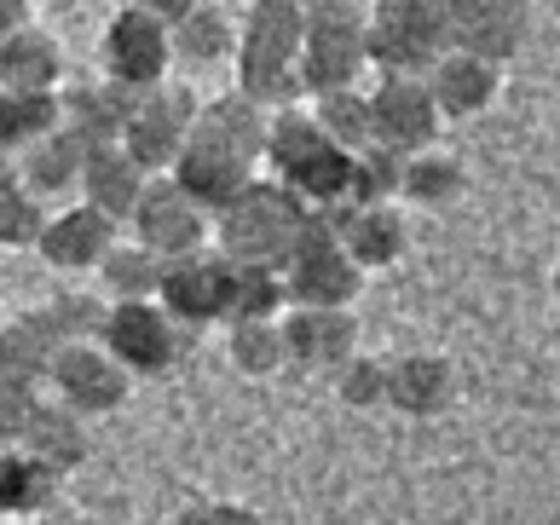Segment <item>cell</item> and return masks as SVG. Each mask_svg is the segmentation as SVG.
I'll return each mask as SVG.
<instances>
[{
  "label": "cell",
  "instance_id": "28",
  "mask_svg": "<svg viewBox=\"0 0 560 525\" xmlns=\"http://www.w3.org/2000/svg\"><path fill=\"white\" fill-rule=\"evenodd\" d=\"M162 266H168L162 255H151V248L133 243V237H121L110 255H105V266H98V283H105L110 306H116V301H156Z\"/></svg>",
  "mask_w": 560,
  "mask_h": 525
},
{
  "label": "cell",
  "instance_id": "38",
  "mask_svg": "<svg viewBox=\"0 0 560 525\" xmlns=\"http://www.w3.org/2000/svg\"><path fill=\"white\" fill-rule=\"evenodd\" d=\"M47 318H52V329L65 335V347H70V341H98V335H105L110 306L93 301V295H52L47 301Z\"/></svg>",
  "mask_w": 560,
  "mask_h": 525
},
{
  "label": "cell",
  "instance_id": "20",
  "mask_svg": "<svg viewBox=\"0 0 560 525\" xmlns=\"http://www.w3.org/2000/svg\"><path fill=\"white\" fill-rule=\"evenodd\" d=\"M65 352V335L52 329L47 306L40 312H24V318H12L0 329V382H18V387H35L52 375V359Z\"/></svg>",
  "mask_w": 560,
  "mask_h": 525
},
{
  "label": "cell",
  "instance_id": "17",
  "mask_svg": "<svg viewBox=\"0 0 560 525\" xmlns=\"http://www.w3.org/2000/svg\"><path fill=\"white\" fill-rule=\"evenodd\" d=\"M266 133H272V110H260L248 93H220L197 110V133L202 144H220L243 162H266Z\"/></svg>",
  "mask_w": 560,
  "mask_h": 525
},
{
  "label": "cell",
  "instance_id": "45",
  "mask_svg": "<svg viewBox=\"0 0 560 525\" xmlns=\"http://www.w3.org/2000/svg\"><path fill=\"white\" fill-rule=\"evenodd\" d=\"M555 347H560V324H555Z\"/></svg>",
  "mask_w": 560,
  "mask_h": 525
},
{
  "label": "cell",
  "instance_id": "21",
  "mask_svg": "<svg viewBox=\"0 0 560 525\" xmlns=\"http://www.w3.org/2000/svg\"><path fill=\"white\" fill-rule=\"evenodd\" d=\"M336 231H341V248L352 260H359V271H382L405 255V214L393 202H370V208H336Z\"/></svg>",
  "mask_w": 560,
  "mask_h": 525
},
{
  "label": "cell",
  "instance_id": "46",
  "mask_svg": "<svg viewBox=\"0 0 560 525\" xmlns=\"http://www.w3.org/2000/svg\"><path fill=\"white\" fill-rule=\"evenodd\" d=\"M306 7H313V0H306Z\"/></svg>",
  "mask_w": 560,
  "mask_h": 525
},
{
  "label": "cell",
  "instance_id": "30",
  "mask_svg": "<svg viewBox=\"0 0 560 525\" xmlns=\"http://www.w3.org/2000/svg\"><path fill=\"white\" fill-rule=\"evenodd\" d=\"M47 214H40V197L24 185L12 156H0V248H35Z\"/></svg>",
  "mask_w": 560,
  "mask_h": 525
},
{
  "label": "cell",
  "instance_id": "16",
  "mask_svg": "<svg viewBox=\"0 0 560 525\" xmlns=\"http://www.w3.org/2000/svg\"><path fill=\"white\" fill-rule=\"evenodd\" d=\"M151 179L156 174H144V162L128 156V144H98L88 156V167H81V202L98 208V214H110L116 225H128Z\"/></svg>",
  "mask_w": 560,
  "mask_h": 525
},
{
  "label": "cell",
  "instance_id": "13",
  "mask_svg": "<svg viewBox=\"0 0 560 525\" xmlns=\"http://www.w3.org/2000/svg\"><path fill=\"white\" fill-rule=\"evenodd\" d=\"M283 341H289V364L341 370L347 359H359V318H352V306H289Z\"/></svg>",
  "mask_w": 560,
  "mask_h": 525
},
{
  "label": "cell",
  "instance_id": "36",
  "mask_svg": "<svg viewBox=\"0 0 560 525\" xmlns=\"http://www.w3.org/2000/svg\"><path fill=\"white\" fill-rule=\"evenodd\" d=\"M370 65L364 47H301V88L313 98L359 88V70Z\"/></svg>",
  "mask_w": 560,
  "mask_h": 525
},
{
  "label": "cell",
  "instance_id": "22",
  "mask_svg": "<svg viewBox=\"0 0 560 525\" xmlns=\"http://www.w3.org/2000/svg\"><path fill=\"white\" fill-rule=\"evenodd\" d=\"M65 93V128L98 151V144H121V128H128L133 93L116 88V81H81V88H58Z\"/></svg>",
  "mask_w": 560,
  "mask_h": 525
},
{
  "label": "cell",
  "instance_id": "8",
  "mask_svg": "<svg viewBox=\"0 0 560 525\" xmlns=\"http://www.w3.org/2000/svg\"><path fill=\"white\" fill-rule=\"evenodd\" d=\"M47 387H52V398L65 410H75L81 422L88 416H110V410H121L128 405V393H133V375L121 370L110 352H105V341H70L65 352L52 359V375H47Z\"/></svg>",
  "mask_w": 560,
  "mask_h": 525
},
{
  "label": "cell",
  "instance_id": "23",
  "mask_svg": "<svg viewBox=\"0 0 560 525\" xmlns=\"http://www.w3.org/2000/svg\"><path fill=\"white\" fill-rule=\"evenodd\" d=\"M18 451H24L30 462H40L47 474L65 479L70 468L88 462V428H81V416L65 410L58 398H52V405L40 398L35 416H30V428H24V439H18Z\"/></svg>",
  "mask_w": 560,
  "mask_h": 525
},
{
  "label": "cell",
  "instance_id": "37",
  "mask_svg": "<svg viewBox=\"0 0 560 525\" xmlns=\"http://www.w3.org/2000/svg\"><path fill=\"white\" fill-rule=\"evenodd\" d=\"M405 191V156L387 151V144H370V151L352 156V208L370 202H393Z\"/></svg>",
  "mask_w": 560,
  "mask_h": 525
},
{
  "label": "cell",
  "instance_id": "1",
  "mask_svg": "<svg viewBox=\"0 0 560 525\" xmlns=\"http://www.w3.org/2000/svg\"><path fill=\"white\" fill-rule=\"evenodd\" d=\"M301 47H306V7L301 0H248L237 24V93L260 110L301 104Z\"/></svg>",
  "mask_w": 560,
  "mask_h": 525
},
{
  "label": "cell",
  "instance_id": "7",
  "mask_svg": "<svg viewBox=\"0 0 560 525\" xmlns=\"http://www.w3.org/2000/svg\"><path fill=\"white\" fill-rule=\"evenodd\" d=\"M232 260L220 248H197V255H179L162 266V289L156 301L162 312L179 324V329H197V324H225L232 318Z\"/></svg>",
  "mask_w": 560,
  "mask_h": 525
},
{
  "label": "cell",
  "instance_id": "41",
  "mask_svg": "<svg viewBox=\"0 0 560 525\" xmlns=\"http://www.w3.org/2000/svg\"><path fill=\"white\" fill-rule=\"evenodd\" d=\"M168 525H266L255 509H243V502H197V509L174 514Z\"/></svg>",
  "mask_w": 560,
  "mask_h": 525
},
{
  "label": "cell",
  "instance_id": "44",
  "mask_svg": "<svg viewBox=\"0 0 560 525\" xmlns=\"http://www.w3.org/2000/svg\"><path fill=\"white\" fill-rule=\"evenodd\" d=\"M555 306H560V271H555Z\"/></svg>",
  "mask_w": 560,
  "mask_h": 525
},
{
  "label": "cell",
  "instance_id": "15",
  "mask_svg": "<svg viewBox=\"0 0 560 525\" xmlns=\"http://www.w3.org/2000/svg\"><path fill=\"white\" fill-rule=\"evenodd\" d=\"M121 243V225L110 214H98V208L75 202L65 208V214H52L47 231H40V260L58 266V271H98L105 266V255Z\"/></svg>",
  "mask_w": 560,
  "mask_h": 525
},
{
  "label": "cell",
  "instance_id": "31",
  "mask_svg": "<svg viewBox=\"0 0 560 525\" xmlns=\"http://www.w3.org/2000/svg\"><path fill=\"white\" fill-rule=\"evenodd\" d=\"M225 352L232 364L248 375V382H266L289 364V341H283V318H248V324H232L225 335Z\"/></svg>",
  "mask_w": 560,
  "mask_h": 525
},
{
  "label": "cell",
  "instance_id": "18",
  "mask_svg": "<svg viewBox=\"0 0 560 525\" xmlns=\"http://www.w3.org/2000/svg\"><path fill=\"white\" fill-rule=\"evenodd\" d=\"M497 88H503V70L486 65V58H474V52H456V47L428 70V93H433L445 121H468V116L491 110Z\"/></svg>",
  "mask_w": 560,
  "mask_h": 525
},
{
  "label": "cell",
  "instance_id": "11",
  "mask_svg": "<svg viewBox=\"0 0 560 525\" xmlns=\"http://www.w3.org/2000/svg\"><path fill=\"white\" fill-rule=\"evenodd\" d=\"M370 121H376V144L399 156H417L440 139L445 116L428 93V75H382L370 93Z\"/></svg>",
  "mask_w": 560,
  "mask_h": 525
},
{
  "label": "cell",
  "instance_id": "4",
  "mask_svg": "<svg viewBox=\"0 0 560 525\" xmlns=\"http://www.w3.org/2000/svg\"><path fill=\"white\" fill-rule=\"evenodd\" d=\"M283 283H289V306H352L364 289V271L359 260L341 248V231L329 214H313L295 243V255L283 266Z\"/></svg>",
  "mask_w": 560,
  "mask_h": 525
},
{
  "label": "cell",
  "instance_id": "2",
  "mask_svg": "<svg viewBox=\"0 0 560 525\" xmlns=\"http://www.w3.org/2000/svg\"><path fill=\"white\" fill-rule=\"evenodd\" d=\"M306 220H313V208L289 191L283 179H260L255 174V185H248V191L214 220L220 225L214 237H220L225 260L283 271L289 255H295V243H301V231H306Z\"/></svg>",
  "mask_w": 560,
  "mask_h": 525
},
{
  "label": "cell",
  "instance_id": "25",
  "mask_svg": "<svg viewBox=\"0 0 560 525\" xmlns=\"http://www.w3.org/2000/svg\"><path fill=\"white\" fill-rule=\"evenodd\" d=\"M65 128V93H7L0 88V156H24L30 144Z\"/></svg>",
  "mask_w": 560,
  "mask_h": 525
},
{
  "label": "cell",
  "instance_id": "29",
  "mask_svg": "<svg viewBox=\"0 0 560 525\" xmlns=\"http://www.w3.org/2000/svg\"><path fill=\"white\" fill-rule=\"evenodd\" d=\"M463 185H468V167L456 162L451 151H440V144H428V151L417 156H405V202H417V208H445L463 197Z\"/></svg>",
  "mask_w": 560,
  "mask_h": 525
},
{
  "label": "cell",
  "instance_id": "3",
  "mask_svg": "<svg viewBox=\"0 0 560 525\" xmlns=\"http://www.w3.org/2000/svg\"><path fill=\"white\" fill-rule=\"evenodd\" d=\"M451 52L445 0H376L370 7L364 58L382 75H428Z\"/></svg>",
  "mask_w": 560,
  "mask_h": 525
},
{
  "label": "cell",
  "instance_id": "12",
  "mask_svg": "<svg viewBox=\"0 0 560 525\" xmlns=\"http://www.w3.org/2000/svg\"><path fill=\"white\" fill-rule=\"evenodd\" d=\"M445 30H451L456 52H474V58L503 70L526 47L532 7L526 0H445Z\"/></svg>",
  "mask_w": 560,
  "mask_h": 525
},
{
  "label": "cell",
  "instance_id": "9",
  "mask_svg": "<svg viewBox=\"0 0 560 525\" xmlns=\"http://www.w3.org/2000/svg\"><path fill=\"white\" fill-rule=\"evenodd\" d=\"M98 341L128 375H168L179 359V324L162 312V301H116Z\"/></svg>",
  "mask_w": 560,
  "mask_h": 525
},
{
  "label": "cell",
  "instance_id": "33",
  "mask_svg": "<svg viewBox=\"0 0 560 525\" xmlns=\"http://www.w3.org/2000/svg\"><path fill=\"white\" fill-rule=\"evenodd\" d=\"M313 116L329 144H341V151H370L376 144V121H370V93L347 88V93H329V98H313Z\"/></svg>",
  "mask_w": 560,
  "mask_h": 525
},
{
  "label": "cell",
  "instance_id": "42",
  "mask_svg": "<svg viewBox=\"0 0 560 525\" xmlns=\"http://www.w3.org/2000/svg\"><path fill=\"white\" fill-rule=\"evenodd\" d=\"M121 7H139V12H151V18H162V24L174 30L179 18H185V12L197 7V0H121Z\"/></svg>",
  "mask_w": 560,
  "mask_h": 525
},
{
  "label": "cell",
  "instance_id": "6",
  "mask_svg": "<svg viewBox=\"0 0 560 525\" xmlns=\"http://www.w3.org/2000/svg\"><path fill=\"white\" fill-rule=\"evenodd\" d=\"M98 65H105V81H116V88L151 93L168 81L174 30L151 12H139V7H121L105 24V40H98Z\"/></svg>",
  "mask_w": 560,
  "mask_h": 525
},
{
  "label": "cell",
  "instance_id": "32",
  "mask_svg": "<svg viewBox=\"0 0 560 525\" xmlns=\"http://www.w3.org/2000/svg\"><path fill=\"white\" fill-rule=\"evenodd\" d=\"M58 491V474L30 462L18 445H0V520L7 514H40Z\"/></svg>",
  "mask_w": 560,
  "mask_h": 525
},
{
  "label": "cell",
  "instance_id": "26",
  "mask_svg": "<svg viewBox=\"0 0 560 525\" xmlns=\"http://www.w3.org/2000/svg\"><path fill=\"white\" fill-rule=\"evenodd\" d=\"M88 144H81L70 128H58L47 133L40 144H30L24 156H18V174H24V185L35 197H47V191H81V167H88Z\"/></svg>",
  "mask_w": 560,
  "mask_h": 525
},
{
  "label": "cell",
  "instance_id": "14",
  "mask_svg": "<svg viewBox=\"0 0 560 525\" xmlns=\"http://www.w3.org/2000/svg\"><path fill=\"white\" fill-rule=\"evenodd\" d=\"M185 197H191L202 214H225L248 185H255V162H243V156H232V151H220V144H202V139H191L185 144V156L174 162V174H168Z\"/></svg>",
  "mask_w": 560,
  "mask_h": 525
},
{
  "label": "cell",
  "instance_id": "27",
  "mask_svg": "<svg viewBox=\"0 0 560 525\" xmlns=\"http://www.w3.org/2000/svg\"><path fill=\"white\" fill-rule=\"evenodd\" d=\"M225 52L237 58L232 12H225L220 0H197V7L174 24V58H185V65H214V58H225Z\"/></svg>",
  "mask_w": 560,
  "mask_h": 525
},
{
  "label": "cell",
  "instance_id": "10",
  "mask_svg": "<svg viewBox=\"0 0 560 525\" xmlns=\"http://www.w3.org/2000/svg\"><path fill=\"white\" fill-rule=\"evenodd\" d=\"M209 220L214 214H202V208L179 191V185L168 174H156L151 185H144V197L133 208V243H144L151 255L162 260H179V255H197V248H209Z\"/></svg>",
  "mask_w": 560,
  "mask_h": 525
},
{
  "label": "cell",
  "instance_id": "40",
  "mask_svg": "<svg viewBox=\"0 0 560 525\" xmlns=\"http://www.w3.org/2000/svg\"><path fill=\"white\" fill-rule=\"evenodd\" d=\"M35 405H40V393H35V387L0 382V445H18V439H24Z\"/></svg>",
  "mask_w": 560,
  "mask_h": 525
},
{
  "label": "cell",
  "instance_id": "47",
  "mask_svg": "<svg viewBox=\"0 0 560 525\" xmlns=\"http://www.w3.org/2000/svg\"><path fill=\"white\" fill-rule=\"evenodd\" d=\"M220 7H225V0H220Z\"/></svg>",
  "mask_w": 560,
  "mask_h": 525
},
{
  "label": "cell",
  "instance_id": "39",
  "mask_svg": "<svg viewBox=\"0 0 560 525\" xmlns=\"http://www.w3.org/2000/svg\"><path fill=\"white\" fill-rule=\"evenodd\" d=\"M336 393H341V405H352V410H376V405H387V364L382 359H347L341 370H336Z\"/></svg>",
  "mask_w": 560,
  "mask_h": 525
},
{
  "label": "cell",
  "instance_id": "43",
  "mask_svg": "<svg viewBox=\"0 0 560 525\" xmlns=\"http://www.w3.org/2000/svg\"><path fill=\"white\" fill-rule=\"evenodd\" d=\"M30 30V0H0V40Z\"/></svg>",
  "mask_w": 560,
  "mask_h": 525
},
{
  "label": "cell",
  "instance_id": "34",
  "mask_svg": "<svg viewBox=\"0 0 560 525\" xmlns=\"http://www.w3.org/2000/svg\"><path fill=\"white\" fill-rule=\"evenodd\" d=\"M237 266V260H232ZM289 312V283L272 266H237L232 271V318L225 324H248V318H283Z\"/></svg>",
  "mask_w": 560,
  "mask_h": 525
},
{
  "label": "cell",
  "instance_id": "24",
  "mask_svg": "<svg viewBox=\"0 0 560 525\" xmlns=\"http://www.w3.org/2000/svg\"><path fill=\"white\" fill-rule=\"evenodd\" d=\"M65 75V47L47 30H18L0 40V88L7 93H58Z\"/></svg>",
  "mask_w": 560,
  "mask_h": 525
},
{
  "label": "cell",
  "instance_id": "19",
  "mask_svg": "<svg viewBox=\"0 0 560 525\" xmlns=\"http://www.w3.org/2000/svg\"><path fill=\"white\" fill-rule=\"evenodd\" d=\"M456 398V364L440 359V352H405V359L387 364V405L399 416H440Z\"/></svg>",
  "mask_w": 560,
  "mask_h": 525
},
{
  "label": "cell",
  "instance_id": "5",
  "mask_svg": "<svg viewBox=\"0 0 560 525\" xmlns=\"http://www.w3.org/2000/svg\"><path fill=\"white\" fill-rule=\"evenodd\" d=\"M197 110L202 98L179 81H162L151 93H133V110H128V128H121V144L128 156L144 162V174H174V162L185 156V144L197 133Z\"/></svg>",
  "mask_w": 560,
  "mask_h": 525
},
{
  "label": "cell",
  "instance_id": "35",
  "mask_svg": "<svg viewBox=\"0 0 560 525\" xmlns=\"http://www.w3.org/2000/svg\"><path fill=\"white\" fill-rule=\"evenodd\" d=\"M364 35L370 7H359V0H313L306 7V47H364Z\"/></svg>",
  "mask_w": 560,
  "mask_h": 525
}]
</instances>
